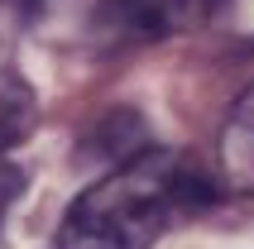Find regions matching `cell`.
I'll return each mask as SVG.
<instances>
[{"label":"cell","instance_id":"1","mask_svg":"<svg viewBox=\"0 0 254 249\" xmlns=\"http://www.w3.org/2000/svg\"><path fill=\"white\" fill-rule=\"evenodd\" d=\"M216 192L221 182L201 178L192 158L139 149L67 206L58 225V249H154L178 216L211 206Z\"/></svg>","mask_w":254,"mask_h":249},{"label":"cell","instance_id":"2","mask_svg":"<svg viewBox=\"0 0 254 249\" xmlns=\"http://www.w3.org/2000/svg\"><path fill=\"white\" fill-rule=\"evenodd\" d=\"M226 14V0H101L96 34L111 48H134V43H158L173 34L206 29Z\"/></svg>","mask_w":254,"mask_h":249},{"label":"cell","instance_id":"3","mask_svg":"<svg viewBox=\"0 0 254 249\" xmlns=\"http://www.w3.org/2000/svg\"><path fill=\"white\" fill-rule=\"evenodd\" d=\"M221 187L235 196H254V86L235 96L226 124H221Z\"/></svg>","mask_w":254,"mask_h":249},{"label":"cell","instance_id":"4","mask_svg":"<svg viewBox=\"0 0 254 249\" xmlns=\"http://www.w3.org/2000/svg\"><path fill=\"white\" fill-rule=\"evenodd\" d=\"M34 129V91L0 67V158H10Z\"/></svg>","mask_w":254,"mask_h":249},{"label":"cell","instance_id":"5","mask_svg":"<svg viewBox=\"0 0 254 249\" xmlns=\"http://www.w3.org/2000/svg\"><path fill=\"white\" fill-rule=\"evenodd\" d=\"M19 187H24V173H19V168H14L10 158H0V221H5V211L14 206Z\"/></svg>","mask_w":254,"mask_h":249},{"label":"cell","instance_id":"6","mask_svg":"<svg viewBox=\"0 0 254 249\" xmlns=\"http://www.w3.org/2000/svg\"><path fill=\"white\" fill-rule=\"evenodd\" d=\"M0 67H5V34H0Z\"/></svg>","mask_w":254,"mask_h":249},{"label":"cell","instance_id":"7","mask_svg":"<svg viewBox=\"0 0 254 249\" xmlns=\"http://www.w3.org/2000/svg\"><path fill=\"white\" fill-rule=\"evenodd\" d=\"M24 5H39V0H24Z\"/></svg>","mask_w":254,"mask_h":249}]
</instances>
